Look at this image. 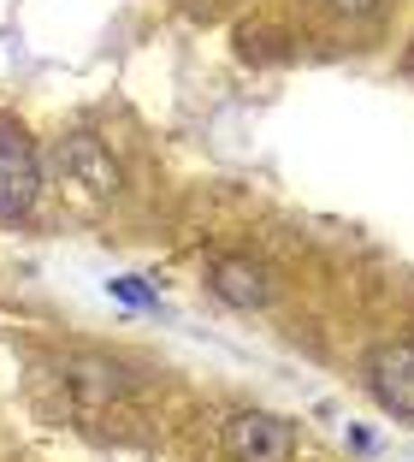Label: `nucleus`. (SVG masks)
I'll list each match as a JSON object with an SVG mask.
<instances>
[{
    "label": "nucleus",
    "mask_w": 414,
    "mask_h": 462,
    "mask_svg": "<svg viewBox=\"0 0 414 462\" xmlns=\"http://www.w3.org/2000/svg\"><path fill=\"white\" fill-rule=\"evenodd\" d=\"M367 392L385 415L397 421H414V344L409 338H391V344H373L367 350Z\"/></svg>",
    "instance_id": "nucleus-1"
},
{
    "label": "nucleus",
    "mask_w": 414,
    "mask_h": 462,
    "mask_svg": "<svg viewBox=\"0 0 414 462\" xmlns=\"http://www.w3.org/2000/svg\"><path fill=\"white\" fill-rule=\"evenodd\" d=\"M231 462H296V427L272 409H243L225 421Z\"/></svg>",
    "instance_id": "nucleus-2"
},
{
    "label": "nucleus",
    "mask_w": 414,
    "mask_h": 462,
    "mask_svg": "<svg viewBox=\"0 0 414 462\" xmlns=\"http://www.w3.org/2000/svg\"><path fill=\"white\" fill-rule=\"evenodd\" d=\"M41 196V161L24 131H0V219H24Z\"/></svg>",
    "instance_id": "nucleus-3"
},
{
    "label": "nucleus",
    "mask_w": 414,
    "mask_h": 462,
    "mask_svg": "<svg viewBox=\"0 0 414 462\" xmlns=\"http://www.w3.org/2000/svg\"><path fill=\"white\" fill-rule=\"evenodd\" d=\"M207 285H214L231 309H243V314H249V309H267V297H272L267 267H261V261H249V255H219L214 267H207Z\"/></svg>",
    "instance_id": "nucleus-4"
},
{
    "label": "nucleus",
    "mask_w": 414,
    "mask_h": 462,
    "mask_svg": "<svg viewBox=\"0 0 414 462\" xmlns=\"http://www.w3.org/2000/svg\"><path fill=\"white\" fill-rule=\"evenodd\" d=\"M60 172H66L71 184H83L89 196L119 190V161H113L95 136H66V143H60Z\"/></svg>",
    "instance_id": "nucleus-5"
},
{
    "label": "nucleus",
    "mask_w": 414,
    "mask_h": 462,
    "mask_svg": "<svg viewBox=\"0 0 414 462\" xmlns=\"http://www.w3.org/2000/svg\"><path fill=\"white\" fill-rule=\"evenodd\" d=\"M60 374H66L71 397H78L83 409H107L113 397H124V367L107 362V356H71V362H60Z\"/></svg>",
    "instance_id": "nucleus-6"
},
{
    "label": "nucleus",
    "mask_w": 414,
    "mask_h": 462,
    "mask_svg": "<svg viewBox=\"0 0 414 462\" xmlns=\"http://www.w3.org/2000/svg\"><path fill=\"white\" fill-rule=\"evenodd\" d=\"M326 13H337V18H367L379 6V0H320Z\"/></svg>",
    "instance_id": "nucleus-7"
},
{
    "label": "nucleus",
    "mask_w": 414,
    "mask_h": 462,
    "mask_svg": "<svg viewBox=\"0 0 414 462\" xmlns=\"http://www.w3.org/2000/svg\"><path fill=\"white\" fill-rule=\"evenodd\" d=\"M113 291H119V297H124V302H148V291H143V285H136V279H113Z\"/></svg>",
    "instance_id": "nucleus-8"
}]
</instances>
